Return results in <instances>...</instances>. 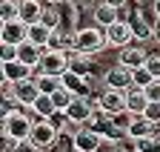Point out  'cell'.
Wrapping results in <instances>:
<instances>
[{
	"mask_svg": "<svg viewBox=\"0 0 160 152\" xmlns=\"http://www.w3.org/2000/svg\"><path fill=\"white\" fill-rule=\"evenodd\" d=\"M74 98H77V95H74L72 89H66V86H60V89H57V92L52 95L54 106H57V109H63V112H66V109L72 106V101H74Z\"/></svg>",
	"mask_w": 160,
	"mask_h": 152,
	"instance_id": "cb8c5ba5",
	"label": "cell"
},
{
	"mask_svg": "<svg viewBox=\"0 0 160 152\" xmlns=\"http://www.w3.org/2000/svg\"><path fill=\"white\" fill-rule=\"evenodd\" d=\"M40 23H46V26L54 32V29H60V14H57L54 9H43V17H40Z\"/></svg>",
	"mask_w": 160,
	"mask_h": 152,
	"instance_id": "4dcf8cb0",
	"label": "cell"
},
{
	"mask_svg": "<svg viewBox=\"0 0 160 152\" xmlns=\"http://www.w3.org/2000/svg\"><path fill=\"white\" fill-rule=\"evenodd\" d=\"M29 34V23L23 20H6L0 29V43H23Z\"/></svg>",
	"mask_w": 160,
	"mask_h": 152,
	"instance_id": "ba28073f",
	"label": "cell"
},
{
	"mask_svg": "<svg viewBox=\"0 0 160 152\" xmlns=\"http://www.w3.org/2000/svg\"><path fill=\"white\" fill-rule=\"evenodd\" d=\"M74 40H77V32L54 29V32H52V40H49V49H57V52H72V49H74Z\"/></svg>",
	"mask_w": 160,
	"mask_h": 152,
	"instance_id": "e0dca14e",
	"label": "cell"
},
{
	"mask_svg": "<svg viewBox=\"0 0 160 152\" xmlns=\"http://www.w3.org/2000/svg\"><path fill=\"white\" fill-rule=\"evenodd\" d=\"M152 81H157V78H154L146 66H137V69H134V86H137V89H146Z\"/></svg>",
	"mask_w": 160,
	"mask_h": 152,
	"instance_id": "f1b7e54d",
	"label": "cell"
},
{
	"mask_svg": "<svg viewBox=\"0 0 160 152\" xmlns=\"http://www.w3.org/2000/svg\"><path fill=\"white\" fill-rule=\"evenodd\" d=\"M43 9H40V0H20V20L23 23H40Z\"/></svg>",
	"mask_w": 160,
	"mask_h": 152,
	"instance_id": "ac0fdd59",
	"label": "cell"
},
{
	"mask_svg": "<svg viewBox=\"0 0 160 152\" xmlns=\"http://www.w3.org/2000/svg\"><path fill=\"white\" fill-rule=\"evenodd\" d=\"M97 152H103V149H97Z\"/></svg>",
	"mask_w": 160,
	"mask_h": 152,
	"instance_id": "7bdbcfd3",
	"label": "cell"
},
{
	"mask_svg": "<svg viewBox=\"0 0 160 152\" xmlns=\"http://www.w3.org/2000/svg\"><path fill=\"white\" fill-rule=\"evenodd\" d=\"M146 58H149V55L143 52V49H140V46H123V49H120V63H123V66H129V69H137V66H146Z\"/></svg>",
	"mask_w": 160,
	"mask_h": 152,
	"instance_id": "7c38bea8",
	"label": "cell"
},
{
	"mask_svg": "<svg viewBox=\"0 0 160 152\" xmlns=\"http://www.w3.org/2000/svg\"><path fill=\"white\" fill-rule=\"evenodd\" d=\"M49 3H52V6H57V3H60V0H49Z\"/></svg>",
	"mask_w": 160,
	"mask_h": 152,
	"instance_id": "60d3db41",
	"label": "cell"
},
{
	"mask_svg": "<svg viewBox=\"0 0 160 152\" xmlns=\"http://www.w3.org/2000/svg\"><path fill=\"white\" fill-rule=\"evenodd\" d=\"M154 14L160 17V0H157V3H154Z\"/></svg>",
	"mask_w": 160,
	"mask_h": 152,
	"instance_id": "ab89813d",
	"label": "cell"
},
{
	"mask_svg": "<svg viewBox=\"0 0 160 152\" xmlns=\"http://www.w3.org/2000/svg\"><path fill=\"white\" fill-rule=\"evenodd\" d=\"M100 3H103V0H100Z\"/></svg>",
	"mask_w": 160,
	"mask_h": 152,
	"instance_id": "ee69618b",
	"label": "cell"
},
{
	"mask_svg": "<svg viewBox=\"0 0 160 152\" xmlns=\"http://www.w3.org/2000/svg\"><path fill=\"white\" fill-rule=\"evenodd\" d=\"M0 17L6 20H20V0H3L0 3Z\"/></svg>",
	"mask_w": 160,
	"mask_h": 152,
	"instance_id": "d4e9b609",
	"label": "cell"
},
{
	"mask_svg": "<svg viewBox=\"0 0 160 152\" xmlns=\"http://www.w3.org/2000/svg\"><path fill=\"white\" fill-rule=\"evenodd\" d=\"M143 115H146L152 123H160V101H149V106H146Z\"/></svg>",
	"mask_w": 160,
	"mask_h": 152,
	"instance_id": "d6a6232c",
	"label": "cell"
},
{
	"mask_svg": "<svg viewBox=\"0 0 160 152\" xmlns=\"http://www.w3.org/2000/svg\"><path fill=\"white\" fill-rule=\"evenodd\" d=\"M157 126L160 123H152L146 115H134V121L129 126V138L137 141V138H146V135H157Z\"/></svg>",
	"mask_w": 160,
	"mask_h": 152,
	"instance_id": "9a60e30c",
	"label": "cell"
},
{
	"mask_svg": "<svg viewBox=\"0 0 160 152\" xmlns=\"http://www.w3.org/2000/svg\"><path fill=\"white\" fill-rule=\"evenodd\" d=\"M63 86H66V89H72L74 95H83V92L89 89V78H86V75L72 72V69H66V72H63Z\"/></svg>",
	"mask_w": 160,
	"mask_h": 152,
	"instance_id": "44dd1931",
	"label": "cell"
},
{
	"mask_svg": "<svg viewBox=\"0 0 160 152\" xmlns=\"http://www.w3.org/2000/svg\"><path fill=\"white\" fill-rule=\"evenodd\" d=\"M106 86L109 89H132L134 86V69L123 66V63H117L106 72Z\"/></svg>",
	"mask_w": 160,
	"mask_h": 152,
	"instance_id": "5b68a950",
	"label": "cell"
},
{
	"mask_svg": "<svg viewBox=\"0 0 160 152\" xmlns=\"http://www.w3.org/2000/svg\"><path fill=\"white\" fill-rule=\"evenodd\" d=\"M146 106H149L146 92H143V89H137V86H132V89L126 92V109L132 112V115H143Z\"/></svg>",
	"mask_w": 160,
	"mask_h": 152,
	"instance_id": "2e32d148",
	"label": "cell"
},
{
	"mask_svg": "<svg viewBox=\"0 0 160 152\" xmlns=\"http://www.w3.org/2000/svg\"><path fill=\"white\" fill-rule=\"evenodd\" d=\"M100 138H103L100 132L83 126L80 132H74V149H77V152H97V149H100Z\"/></svg>",
	"mask_w": 160,
	"mask_h": 152,
	"instance_id": "30bf717a",
	"label": "cell"
},
{
	"mask_svg": "<svg viewBox=\"0 0 160 152\" xmlns=\"http://www.w3.org/2000/svg\"><path fill=\"white\" fill-rule=\"evenodd\" d=\"M92 112H94L92 103H89L86 98H80V95H77V98L72 101V106L66 109V115L72 118V123H86V121L92 118Z\"/></svg>",
	"mask_w": 160,
	"mask_h": 152,
	"instance_id": "5bb4252c",
	"label": "cell"
},
{
	"mask_svg": "<svg viewBox=\"0 0 160 152\" xmlns=\"http://www.w3.org/2000/svg\"><path fill=\"white\" fill-rule=\"evenodd\" d=\"M94 20L100 23V26H112V23H117V6H109V3H100L97 9H94Z\"/></svg>",
	"mask_w": 160,
	"mask_h": 152,
	"instance_id": "7402d4cb",
	"label": "cell"
},
{
	"mask_svg": "<svg viewBox=\"0 0 160 152\" xmlns=\"http://www.w3.org/2000/svg\"><path fill=\"white\" fill-rule=\"evenodd\" d=\"M137 152H160V135H146V138H137L134 141Z\"/></svg>",
	"mask_w": 160,
	"mask_h": 152,
	"instance_id": "484cf974",
	"label": "cell"
},
{
	"mask_svg": "<svg viewBox=\"0 0 160 152\" xmlns=\"http://www.w3.org/2000/svg\"><path fill=\"white\" fill-rule=\"evenodd\" d=\"M26 40H32V43H37V46H43V49H49L52 29H49L46 23H32V26H29V34H26Z\"/></svg>",
	"mask_w": 160,
	"mask_h": 152,
	"instance_id": "ffe728a7",
	"label": "cell"
},
{
	"mask_svg": "<svg viewBox=\"0 0 160 152\" xmlns=\"http://www.w3.org/2000/svg\"><path fill=\"white\" fill-rule=\"evenodd\" d=\"M97 106L103 109V112H109V115H117V112L126 109V92L123 89H106L103 95H100Z\"/></svg>",
	"mask_w": 160,
	"mask_h": 152,
	"instance_id": "8992f818",
	"label": "cell"
},
{
	"mask_svg": "<svg viewBox=\"0 0 160 152\" xmlns=\"http://www.w3.org/2000/svg\"><path fill=\"white\" fill-rule=\"evenodd\" d=\"M103 3H109V6H117V9H120V6L126 3V0H103Z\"/></svg>",
	"mask_w": 160,
	"mask_h": 152,
	"instance_id": "f35d334b",
	"label": "cell"
},
{
	"mask_svg": "<svg viewBox=\"0 0 160 152\" xmlns=\"http://www.w3.org/2000/svg\"><path fill=\"white\" fill-rule=\"evenodd\" d=\"M17 55H20V43H3V46H0V60H3V63L17 60Z\"/></svg>",
	"mask_w": 160,
	"mask_h": 152,
	"instance_id": "f546056e",
	"label": "cell"
},
{
	"mask_svg": "<svg viewBox=\"0 0 160 152\" xmlns=\"http://www.w3.org/2000/svg\"><path fill=\"white\" fill-rule=\"evenodd\" d=\"M69 69L77 72V75H86V72H89V55L74 52V58H69Z\"/></svg>",
	"mask_w": 160,
	"mask_h": 152,
	"instance_id": "83f0119b",
	"label": "cell"
},
{
	"mask_svg": "<svg viewBox=\"0 0 160 152\" xmlns=\"http://www.w3.org/2000/svg\"><path fill=\"white\" fill-rule=\"evenodd\" d=\"M152 37H154L157 43H160V17H157V23H154V34H152Z\"/></svg>",
	"mask_w": 160,
	"mask_h": 152,
	"instance_id": "74e56055",
	"label": "cell"
},
{
	"mask_svg": "<svg viewBox=\"0 0 160 152\" xmlns=\"http://www.w3.org/2000/svg\"><path fill=\"white\" fill-rule=\"evenodd\" d=\"M146 69L154 75V78H160V58L157 55H152V58H146Z\"/></svg>",
	"mask_w": 160,
	"mask_h": 152,
	"instance_id": "e575fe53",
	"label": "cell"
},
{
	"mask_svg": "<svg viewBox=\"0 0 160 152\" xmlns=\"http://www.w3.org/2000/svg\"><path fill=\"white\" fill-rule=\"evenodd\" d=\"M29 109L37 112V118H49V115H54V112H57V106H54V101H52V95H43V92H40V98H37Z\"/></svg>",
	"mask_w": 160,
	"mask_h": 152,
	"instance_id": "603a6c76",
	"label": "cell"
},
{
	"mask_svg": "<svg viewBox=\"0 0 160 152\" xmlns=\"http://www.w3.org/2000/svg\"><path fill=\"white\" fill-rule=\"evenodd\" d=\"M106 46V32H97V29H80L77 32V40H74V52L80 55H94Z\"/></svg>",
	"mask_w": 160,
	"mask_h": 152,
	"instance_id": "6da1fadb",
	"label": "cell"
},
{
	"mask_svg": "<svg viewBox=\"0 0 160 152\" xmlns=\"http://www.w3.org/2000/svg\"><path fill=\"white\" fill-rule=\"evenodd\" d=\"M143 92H146V98H149V101H160V78H157V81H152Z\"/></svg>",
	"mask_w": 160,
	"mask_h": 152,
	"instance_id": "836d02e7",
	"label": "cell"
},
{
	"mask_svg": "<svg viewBox=\"0 0 160 152\" xmlns=\"http://www.w3.org/2000/svg\"><path fill=\"white\" fill-rule=\"evenodd\" d=\"M117 152H126V149H117Z\"/></svg>",
	"mask_w": 160,
	"mask_h": 152,
	"instance_id": "b9f144b4",
	"label": "cell"
},
{
	"mask_svg": "<svg viewBox=\"0 0 160 152\" xmlns=\"http://www.w3.org/2000/svg\"><path fill=\"white\" fill-rule=\"evenodd\" d=\"M32 75H34V69L29 63H23V60H9V63H3V78L12 81V83H20V81L32 78Z\"/></svg>",
	"mask_w": 160,
	"mask_h": 152,
	"instance_id": "8fae6325",
	"label": "cell"
},
{
	"mask_svg": "<svg viewBox=\"0 0 160 152\" xmlns=\"http://www.w3.org/2000/svg\"><path fill=\"white\" fill-rule=\"evenodd\" d=\"M132 121H134V115H132L129 109H123V112H117V115H112V126H117L120 132H126V135H129Z\"/></svg>",
	"mask_w": 160,
	"mask_h": 152,
	"instance_id": "4316f807",
	"label": "cell"
},
{
	"mask_svg": "<svg viewBox=\"0 0 160 152\" xmlns=\"http://www.w3.org/2000/svg\"><path fill=\"white\" fill-rule=\"evenodd\" d=\"M32 121L23 115V112H14V115H9V118H3V135H9V138H14V141H26L29 135H32Z\"/></svg>",
	"mask_w": 160,
	"mask_h": 152,
	"instance_id": "7a4b0ae2",
	"label": "cell"
},
{
	"mask_svg": "<svg viewBox=\"0 0 160 152\" xmlns=\"http://www.w3.org/2000/svg\"><path fill=\"white\" fill-rule=\"evenodd\" d=\"M54 135H57V129L46 121V118H40L34 126H32V135H29V141L37 146V149H43V146H49L52 141H54Z\"/></svg>",
	"mask_w": 160,
	"mask_h": 152,
	"instance_id": "9c48e42d",
	"label": "cell"
},
{
	"mask_svg": "<svg viewBox=\"0 0 160 152\" xmlns=\"http://www.w3.org/2000/svg\"><path fill=\"white\" fill-rule=\"evenodd\" d=\"M12 152H40V149H37V146H34V144H32V141L26 138V141H17Z\"/></svg>",
	"mask_w": 160,
	"mask_h": 152,
	"instance_id": "d590c367",
	"label": "cell"
},
{
	"mask_svg": "<svg viewBox=\"0 0 160 152\" xmlns=\"http://www.w3.org/2000/svg\"><path fill=\"white\" fill-rule=\"evenodd\" d=\"M69 69V58L66 52H57V49H46L43 52V60L34 72H46V75H63Z\"/></svg>",
	"mask_w": 160,
	"mask_h": 152,
	"instance_id": "3957f363",
	"label": "cell"
},
{
	"mask_svg": "<svg viewBox=\"0 0 160 152\" xmlns=\"http://www.w3.org/2000/svg\"><path fill=\"white\" fill-rule=\"evenodd\" d=\"M34 81L40 86L43 95H54L60 86H63V75H46V72H34Z\"/></svg>",
	"mask_w": 160,
	"mask_h": 152,
	"instance_id": "d6986e66",
	"label": "cell"
},
{
	"mask_svg": "<svg viewBox=\"0 0 160 152\" xmlns=\"http://www.w3.org/2000/svg\"><path fill=\"white\" fill-rule=\"evenodd\" d=\"M37 98H40V86H37L34 78H26V81L14 83V101H17L20 106H32Z\"/></svg>",
	"mask_w": 160,
	"mask_h": 152,
	"instance_id": "52a82bcc",
	"label": "cell"
},
{
	"mask_svg": "<svg viewBox=\"0 0 160 152\" xmlns=\"http://www.w3.org/2000/svg\"><path fill=\"white\" fill-rule=\"evenodd\" d=\"M43 46H37V43H32V40H23L20 43V55H17V60H23V63H29L32 69H37L40 66V60H43Z\"/></svg>",
	"mask_w": 160,
	"mask_h": 152,
	"instance_id": "4fadbf2b",
	"label": "cell"
},
{
	"mask_svg": "<svg viewBox=\"0 0 160 152\" xmlns=\"http://www.w3.org/2000/svg\"><path fill=\"white\" fill-rule=\"evenodd\" d=\"M132 29H134V34H140V37H152V34H154V29H146L140 20H134V26H132Z\"/></svg>",
	"mask_w": 160,
	"mask_h": 152,
	"instance_id": "8d00e7d4",
	"label": "cell"
},
{
	"mask_svg": "<svg viewBox=\"0 0 160 152\" xmlns=\"http://www.w3.org/2000/svg\"><path fill=\"white\" fill-rule=\"evenodd\" d=\"M46 121H49V123H52V126H54V129L60 132V129H63V126H66V123H69L72 118L66 115V112H63V109H57V112H54V115H49Z\"/></svg>",
	"mask_w": 160,
	"mask_h": 152,
	"instance_id": "1f68e13d",
	"label": "cell"
},
{
	"mask_svg": "<svg viewBox=\"0 0 160 152\" xmlns=\"http://www.w3.org/2000/svg\"><path fill=\"white\" fill-rule=\"evenodd\" d=\"M132 37H134V29H132V23L117 20V23L106 26V43H109V46L123 49V46H129V43H132Z\"/></svg>",
	"mask_w": 160,
	"mask_h": 152,
	"instance_id": "277c9868",
	"label": "cell"
}]
</instances>
